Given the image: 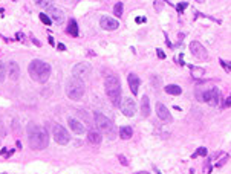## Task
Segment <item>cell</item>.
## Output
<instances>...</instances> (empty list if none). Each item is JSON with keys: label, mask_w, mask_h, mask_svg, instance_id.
<instances>
[{"label": "cell", "mask_w": 231, "mask_h": 174, "mask_svg": "<svg viewBox=\"0 0 231 174\" xmlns=\"http://www.w3.org/2000/svg\"><path fill=\"white\" fill-rule=\"evenodd\" d=\"M106 93L110 99V103L113 106H120L121 104V84L120 78L115 75H109L106 78Z\"/></svg>", "instance_id": "cell-3"}, {"label": "cell", "mask_w": 231, "mask_h": 174, "mask_svg": "<svg viewBox=\"0 0 231 174\" xmlns=\"http://www.w3.org/2000/svg\"><path fill=\"white\" fill-rule=\"evenodd\" d=\"M156 54H158V57H159L161 60H164V58H165V54H164L162 51H161V49H156Z\"/></svg>", "instance_id": "cell-28"}, {"label": "cell", "mask_w": 231, "mask_h": 174, "mask_svg": "<svg viewBox=\"0 0 231 174\" xmlns=\"http://www.w3.org/2000/svg\"><path fill=\"white\" fill-rule=\"evenodd\" d=\"M8 75H9V78L11 80H18V77H20V67H18V64L15 63V61H11L9 64H8Z\"/></svg>", "instance_id": "cell-15"}, {"label": "cell", "mask_w": 231, "mask_h": 174, "mask_svg": "<svg viewBox=\"0 0 231 174\" xmlns=\"http://www.w3.org/2000/svg\"><path fill=\"white\" fill-rule=\"evenodd\" d=\"M118 159H120V162H121L124 166H127V165H129V160H127V157H126L124 154H118Z\"/></svg>", "instance_id": "cell-26"}, {"label": "cell", "mask_w": 231, "mask_h": 174, "mask_svg": "<svg viewBox=\"0 0 231 174\" xmlns=\"http://www.w3.org/2000/svg\"><path fill=\"white\" fill-rule=\"evenodd\" d=\"M141 112H143V116H146V118L150 115V101H149V96H147V95H144V96H143Z\"/></svg>", "instance_id": "cell-18"}, {"label": "cell", "mask_w": 231, "mask_h": 174, "mask_svg": "<svg viewBox=\"0 0 231 174\" xmlns=\"http://www.w3.org/2000/svg\"><path fill=\"white\" fill-rule=\"evenodd\" d=\"M5 77H6V66L0 61V83L5 81Z\"/></svg>", "instance_id": "cell-23"}, {"label": "cell", "mask_w": 231, "mask_h": 174, "mask_svg": "<svg viewBox=\"0 0 231 174\" xmlns=\"http://www.w3.org/2000/svg\"><path fill=\"white\" fill-rule=\"evenodd\" d=\"M95 122H97V127L106 133V136L109 138H113L115 136V127L109 118H106L104 115L101 113H95Z\"/></svg>", "instance_id": "cell-5"}, {"label": "cell", "mask_w": 231, "mask_h": 174, "mask_svg": "<svg viewBox=\"0 0 231 174\" xmlns=\"http://www.w3.org/2000/svg\"><path fill=\"white\" fill-rule=\"evenodd\" d=\"M8 154V150H6V148H3V150H2V156H6Z\"/></svg>", "instance_id": "cell-34"}, {"label": "cell", "mask_w": 231, "mask_h": 174, "mask_svg": "<svg viewBox=\"0 0 231 174\" xmlns=\"http://www.w3.org/2000/svg\"><path fill=\"white\" fill-rule=\"evenodd\" d=\"M127 83H129V87L132 90L133 95H138V89H140V78H138V75H135V73H129V77H127Z\"/></svg>", "instance_id": "cell-14"}, {"label": "cell", "mask_w": 231, "mask_h": 174, "mask_svg": "<svg viewBox=\"0 0 231 174\" xmlns=\"http://www.w3.org/2000/svg\"><path fill=\"white\" fill-rule=\"evenodd\" d=\"M40 20H41L44 24H51V18L48 17V14H40Z\"/></svg>", "instance_id": "cell-25"}, {"label": "cell", "mask_w": 231, "mask_h": 174, "mask_svg": "<svg viewBox=\"0 0 231 174\" xmlns=\"http://www.w3.org/2000/svg\"><path fill=\"white\" fill-rule=\"evenodd\" d=\"M67 124H69V127H71V130L77 134H83L86 131V127H84V124L81 121H78L77 118H67Z\"/></svg>", "instance_id": "cell-11"}, {"label": "cell", "mask_w": 231, "mask_h": 174, "mask_svg": "<svg viewBox=\"0 0 231 174\" xmlns=\"http://www.w3.org/2000/svg\"><path fill=\"white\" fill-rule=\"evenodd\" d=\"M66 95L74 99V101H78V99L83 98L84 95V83L83 80H78V78H71L67 81V86H66Z\"/></svg>", "instance_id": "cell-4"}, {"label": "cell", "mask_w": 231, "mask_h": 174, "mask_svg": "<svg viewBox=\"0 0 231 174\" xmlns=\"http://www.w3.org/2000/svg\"><path fill=\"white\" fill-rule=\"evenodd\" d=\"M190 51H191L193 57H196L197 60H207L208 58V55H207V49L199 41H191L190 43Z\"/></svg>", "instance_id": "cell-9"}, {"label": "cell", "mask_w": 231, "mask_h": 174, "mask_svg": "<svg viewBox=\"0 0 231 174\" xmlns=\"http://www.w3.org/2000/svg\"><path fill=\"white\" fill-rule=\"evenodd\" d=\"M90 64L89 63H78L74 66L72 69V75L74 78H78V80H83V78H87L90 75Z\"/></svg>", "instance_id": "cell-6"}, {"label": "cell", "mask_w": 231, "mask_h": 174, "mask_svg": "<svg viewBox=\"0 0 231 174\" xmlns=\"http://www.w3.org/2000/svg\"><path fill=\"white\" fill-rule=\"evenodd\" d=\"M164 90H165L167 95H173V96H178V95L182 93V89H181L179 86H175V84H168V86H165Z\"/></svg>", "instance_id": "cell-19"}, {"label": "cell", "mask_w": 231, "mask_h": 174, "mask_svg": "<svg viewBox=\"0 0 231 174\" xmlns=\"http://www.w3.org/2000/svg\"><path fill=\"white\" fill-rule=\"evenodd\" d=\"M156 174H162V172H161V171H158V169H156Z\"/></svg>", "instance_id": "cell-39"}, {"label": "cell", "mask_w": 231, "mask_h": 174, "mask_svg": "<svg viewBox=\"0 0 231 174\" xmlns=\"http://www.w3.org/2000/svg\"><path fill=\"white\" fill-rule=\"evenodd\" d=\"M15 38H17V40H21V38H23V35H21V34H20V32H18V34H17V35H15Z\"/></svg>", "instance_id": "cell-35"}, {"label": "cell", "mask_w": 231, "mask_h": 174, "mask_svg": "<svg viewBox=\"0 0 231 174\" xmlns=\"http://www.w3.org/2000/svg\"><path fill=\"white\" fill-rule=\"evenodd\" d=\"M87 139H89V142L92 144V145H98V144H101V134H100V131H97V130H90L89 131V134H87Z\"/></svg>", "instance_id": "cell-17"}, {"label": "cell", "mask_w": 231, "mask_h": 174, "mask_svg": "<svg viewBox=\"0 0 231 174\" xmlns=\"http://www.w3.org/2000/svg\"><path fill=\"white\" fill-rule=\"evenodd\" d=\"M100 26L106 31H115V29H118V20L110 18V17H101Z\"/></svg>", "instance_id": "cell-13"}, {"label": "cell", "mask_w": 231, "mask_h": 174, "mask_svg": "<svg viewBox=\"0 0 231 174\" xmlns=\"http://www.w3.org/2000/svg\"><path fill=\"white\" fill-rule=\"evenodd\" d=\"M207 154V148L205 147H201V148H197V151L194 153V154H191V157H197V156H205Z\"/></svg>", "instance_id": "cell-24"}, {"label": "cell", "mask_w": 231, "mask_h": 174, "mask_svg": "<svg viewBox=\"0 0 231 174\" xmlns=\"http://www.w3.org/2000/svg\"><path fill=\"white\" fill-rule=\"evenodd\" d=\"M28 139H29V147L34 150H44L49 144V136L43 127L31 124L28 125Z\"/></svg>", "instance_id": "cell-1"}, {"label": "cell", "mask_w": 231, "mask_h": 174, "mask_svg": "<svg viewBox=\"0 0 231 174\" xmlns=\"http://www.w3.org/2000/svg\"><path fill=\"white\" fill-rule=\"evenodd\" d=\"M193 72L196 73V75H201V73H204V70H202V69H194Z\"/></svg>", "instance_id": "cell-32"}, {"label": "cell", "mask_w": 231, "mask_h": 174, "mask_svg": "<svg viewBox=\"0 0 231 174\" xmlns=\"http://www.w3.org/2000/svg\"><path fill=\"white\" fill-rule=\"evenodd\" d=\"M49 43H51V44H55V41H54V38H52V37H49Z\"/></svg>", "instance_id": "cell-38"}, {"label": "cell", "mask_w": 231, "mask_h": 174, "mask_svg": "<svg viewBox=\"0 0 231 174\" xmlns=\"http://www.w3.org/2000/svg\"><path fill=\"white\" fill-rule=\"evenodd\" d=\"M120 107H121L123 115H126L129 118L135 116V113H136V103L133 101V99H130V98H126L124 101L120 104Z\"/></svg>", "instance_id": "cell-10"}, {"label": "cell", "mask_w": 231, "mask_h": 174, "mask_svg": "<svg viewBox=\"0 0 231 174\" xmlns=\"http://www.w3.org/2000/svg\"><path fill=\"white\" fill-rule=\"evenodd\" d=\"M54 139H55V142L60 144V145H67L69 141H71L67 130H66L64 127H61V125H55V127H54Z\"/></svg>", "instance_id": "cell-7"}, {"label": "cell", "mask_w": 231, "mask_h": 174, "mask_svg": "<svg viewBox=\"0 0 231 174\" xmlns=\"http://www.w3.org/2000/svg\"><path fill=\"white\" fill-rule=\"evenodd\" d=\"M135 174H149L147 171H138V172H135Z\"/></svg>", "instance_id": "cell-37"}, {"label": "cell", "mask_w": 231, "mask_h": 174, "mask_svg": "<svg viewBox=\"0 0 231 174\" xmlns=\"http://www.w3.org/2000/svg\"><path fill=\"white\" fill-rule=\"evenodd\" d=\"M187 6H188V3H187V2H182V3H179L176 8H178V11H184V9H185Z\"/></svg>", "instance_id": "cell-27"}, {"label": "cell", "mask_w": 231, "mask_h": 174, "mask_svg": "<svg viewBox=\"0 0 231 174\" xmlns=\"http://www.w3.org/2000/svg\"><path fill=\"white\" fill-rule=\"evenodd\" d=\"M113 14L117 15V17H121V15H123V3H121V2L115 3V8H113Z\"/></svg>", "instance_id": "cell-22"}, {"label": "cell", "mask_w": 231, "mask_h": 174, "mask_svg": "<svg viewBox=\"0 0 231 174\" xmlns=\"http://www.w3.org/2000/svg\"><path fill=\"white\" fill-rule=\"evenodd\" d=\"M156 113H158V118L164 122H172V115L168 112V109L162 104V103H158L156 104Z\"/></svg>", "instance_id": "cell-12"}, {"label": "cell", "mask_w": 231, "mask_h": 174, "mask_svg": "<svg viewBox=\"0 0 231 174\" xmlns=\"http://www.w3.org/2000/svg\"><path fill=\"white\" fill-rule=\"evenodd\" d=\"M58 49H60V51H64L66 47H64V44H58Z\"/></svg>", "instance_id": "cell-36"}, {"label": "cell", "mask_w": 231, "mask_h": 174, "mask_svg": "<svg viewBox=\"0 0 231 174\" xmlns=\"http://www.w3.org/2000/svg\"><path fill=\"white\" fill-rule=\"evenodd\" d=\"M28 72L34 81L46 83L51 77V66L41 60H32L28 66Z\"/></svg>", "instance_id": "cell-2"}, {"label": "cell", "mask_w": 231, "mask_h": 174, "mask_svg": "<svg viewBox=\"0 0 231 174\" xmlns=\"http://www.w3.org/2000/svg\"><path fill=\"white\" fill-rule=\"evenodd\" d=\"M220 63H222V66H223V69H225V70H228V72H229V63H228V64H226V63H225V61H220Z\"/></svg>", "instance_id": "cell-30"}, {"label": "cell", "mask_w": 231, "mask_h": 174, "mask_svg": "<svg viewBox=\"0 0 231 174\" xmlns=\"http://www.w3.org/2000/svg\"><path fill=\"white\" fill-rule=\"evenodd\" d=\"M67 34H71L72 37H78V24L75 20H71L69 21V26H67Z\"/></svg>", "instance_id": "cell-21"}, {"label": "cell", "mask_w": 231, "mask_h": 174, "mask_svg": "<svg viewBox=\"0 0 231 174\" xmlns=\"http://www.w3.org/2000/svg\"><path fill=\"white\" fill-rule=\"evenodd\" d=\"M48 17H52L51 18V21L54 20V21H57L58 24L60 23H63V20H64V14H63V11L61 9H58V8H51V11H49V15Z\"/></svg>", "instance_id": "cell-16"}, {"label": "cell", "mask_w": 231, "mask_h": 174, "mask_svg": "<svg viewBox=\"0 0 231 174\" xmlns=\"http://www.w3.org/2000/svg\"><path fill=\"white\" fill-rule=\"evenodd\" d=\"M3 174H6V172H3Z\"/></svg>", "instance_id": "cell-40"}, {"label": "cell", "mask_w": 231, "mask_h": 174, "mask_svg": "<svg viewBox=\"0 0 231 174\" xmlns=\"http://www.w3.org/2000/svg\"><path fill=\"white\" fill-rule=\"evenodd\" d=\"M141 21H146V18H144V17H143V18H141V17L136 18V23H141Z\"/></svg>", "instance_id": "cell-33"}, {"label": "cell", "mask_w": 231, "mask_h": 174, "mask_svg": "<svg viewBox=\"0 0 231 174\" xmlns=\"http://www.w3.org/2000/svg\"><path fill=\"white\" fill-rule=\"evenodd\" d=\"M201 99H204L205 103H208L210 106H217L219 104V90L217 89H210V90H207V92H204L201 96H199Z\"/></svg>", "instance_id": "cell-8"}, {"label": "cell", "mask_w": 231, "mask_h": 174, "mask_svg": "<svg viewBox=\"0 0 231 174\" xmlns=\"http://www.w3.org/2000/svg\"><path fill=\"white\" fill-rule=\"evenodd\" d=\"M132 134H133V130H132V127H127V125H124V127H121L120 128V136H121V139H130L132 138Z\"/></svg>", "instance_id": "cell-20"}, {"label": "cell", "mask_w": 231, "mask_h": 174, "mask_svg": "<svg viewBox=\"0 0 231 174\" xmlns=\"http://www.w3.org/2000/svg\"><path fill=\"white\" fill-rule=\"evenodd\" d=\"M225 106H226V107H229V106H231V96H229V95H228L226 101H225Z\"/></svg>", "instance_id": "cell-31"}, {"label": "cell", "mask_w": 231, "mask_h": 174, "mask_svg": "<svg viewBox=\"0 0 231 174\" xmlns=\"http://www.w3.org/2000/svg\"><path fill=\"white\" fill-rule=\"evenodd\" d=\"M37 5H38V6H49L51 3H49V2H37Z\"/></svg>", "instance_id": "cell-29"}]
</instances>
